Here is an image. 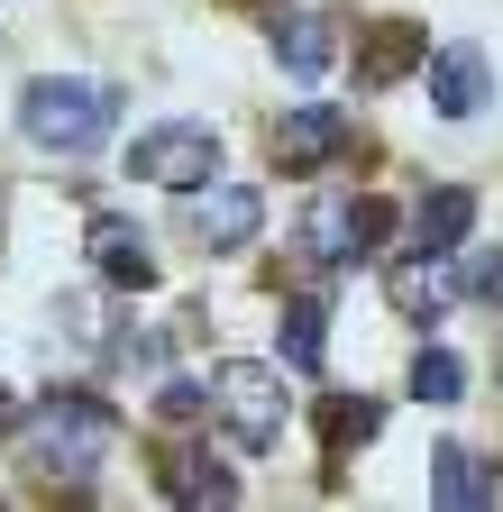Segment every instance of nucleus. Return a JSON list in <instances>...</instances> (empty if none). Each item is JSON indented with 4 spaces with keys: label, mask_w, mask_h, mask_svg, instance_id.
Here are the masks:
<instances>
[{
    "label": "nucleus",
    "mask_w": 503,
    "mask_h": 512,
    "mask_svg": "<svg viewBox=\"0 0 503 512\" xmlns=\"http://www.w3.org/2000/svg\"><path fill=\"white\" fill-rule=\"evenodd\" d=\"M458 284H467V302H485V311H503V247H476L467 266H458Z\"/></svg>",
    "instance_id": "aec40b11"
},
{
    "label": "nucleus",
    "mask_w": 503,
    "mask_h": 512,
    "mask_svg": "<svg viewBox=\"0 0 503 512\" xmlns=\"http://www.w3.org/2000/svg\"><path fill=\"white\" fill-rule=\"evenodd\" d=\"M83 247H92V275H101L110 293H129V302H138V293H156V247H147V229H138V220L101 211Z\"/></svg>",
    "instance_id": "9d476101"
},
{
    "label": "nucleus",
    "mask_w": 503,
    "mask_h": 512,
    "mask_svg": "<svg viewBox=\"0 0 503 512\" xmlns=\"http://www.w3.org/2000/svg\"><path fill=\"white\" fill-rule=\"evenodd\" d=\"M19 421H28V403L10 394V384H0V430H19Z\"/></svg>",
    "instance_id": "412c9836"
},
{
    "label": "nucleus",
    "mask_w": 503,
    "mask_h": 512,
    "mask_svg": "<svg viewBox=\"0 0 503 512\" xmlns=\"http://www.w3.org/2000/svg\"><path fill=\"white\" fill-rule=\"evenodd\" d=\"M266 46H275V64L293 83H321L330 64H339V28L321 19V10H284V19H266Z\"/></svg>",
    "instance_id": "ddd939ff"
},
{
    "label": "nucleus",
    "mask_w": 503,
    "mask_h": 512,
    "mask_svg": "<svg viewBox=\"0 0 503 512\" xmlns=\"http://www.w3.org/2000/svg\"><path fill=\"white\" fill-rule=\"evenodd\" d=\"M156 494L183 503V512H229L238 503V476L211 458V448H165V458H156Z\"/></svg>",
    "instance_id": "9b49d317"
},
{
    "label": "nucleus",
    "mask_w": 503,
    "mask_h": 512,
    "mask_svg": "<svg viewBox=\"0 0 503 512\" xmlns=\"http://www.w3.org/2000/svg\"><path fill=\"white\" fill-rule=\"evenodd\" d=\"M348 138H357V119H348L339 101H302V110L275 119V165H284V174H321V165L348 156Z\"/></svg>",
    "instance_id": "423d86ee"
},
{
    "label": "nucleus",
    "mask_w": 503,
    "mask_h": 512,
    "mask_svg": "<svg viewBox=\"0 0 503 512\" xmlns=\"http://www.w3.org/2000/svg\"><path fill=\"white\" fill-rule=\"evenodd\" d=\"M311 430H321V458H357V448L385 430V403H375V394H348V384H330V394L311 403Z\"/></svg>",
    "instance_id": "2eb2a0df"
},
{
    "label": "nucleus",
    "mask_w": 503,
    "mask_h": 512,
    "mask_svg": "<svg viewBox=\"0 0 503 512\" xmlns=\"http://www.w3.org/2000/svg\"><path fill=\"white\" fill-rule=\"evenodd\" d=\"M211 421H220L229 448H247V458L284 448V421H293L284 357H220V366H211Z\"/></svg>",
    "instance_id": "7ed1b4c3"
},
{
    "label": "nucleus",
    "mask_w": 503,
    "mask_h": 512,
    "mask_svg": "<svg viewBox=\"0 0 503 512\" xmlns=\"http://www.w3.org/2000/svg\"><path fill=\"white\" fill-rule=\"evenodd\" d=\"M421 64H430V28L421 19H385V28L357 46V92H385V83L421 74Z\"/></svg>",
    "instance_id": "4468645a"
},
{
    "label": "nucleus",
    "mask_w": 503,
    "mask_h": 512,
    "mask_svg": "<svg viewBox=\"0 0 503 512\" xmlns=\"http://www.w3.org/2000/svg\"><path fill=\"white\" fill-rule=\"evenodd\" d=\"M193 238H202V256H238L247 238H266V192L257 183H202L193 192Z\"/></svg>",
    "instance_id": "6e6552de"
},
{
    "label": "nucleus",
    "mask_w": 503,
    "mask_h": 512,
    "mask_svg": "<svg viewBox=\"0 0 503 512\" xmlns=\"http://www.w3.org/2000/svg\"><path fill=\"white\" fill-rule=\"evenodd\" d=\"M503 494V467L485 458V448L449 439V448H430V503H449V512H485Z\"/></svg>",
    "instance_id": "f8f14e48"
},
{
    "label": "nucleus",
    "mask_w": 503,
    "mask_h": 512,
    "mask_svg": "<svg viewBox=\"0 0 503 512\" xmlns=\"http://www.w3.org/2000/svg\"><path fill=\"white\" fill-rule=\"evenodd\" d=\"M275 357H284L293 375H321V366H330V302H321V293H293V302L275 311Z\"/></svg>",
    "instance_id": "dca6fc26"
},
{
    "label": "nucleus",
    "mask_w": 503,
    "mask_h": 512,
    "mask_svg": "<svg viewBox=\"0 0 503 512\" xmlns=\"http://www.w3.org/2000/svg\"><path fill=\"white\" fill-rule=\"evenodd\" d=\"M385 302H394L403 320H421V330H430L439 311H458V302H467V284H458V256H439V247L394 256V266H385Z\"/></svg>",
    "instance_id": "0eeeda50"
},
{
    "label": "nucleus",
    "mask_w": 503,
    "mask_h": 512,
    "mask_svg": "<svg viewBox=\"0 0 503 512\" xmlns=\"http://www.w3.org/2000/svg\"><path fill=\"white\" fill-rule=\"evenodd\" d=\"M403 384H412V403H439V412H449V403H467V357L430 339V348L412 357V375H403Z\"/></svg>",
    "instance_id": "a211bd4d"
},
{
    "label": "nucleus",
    "mask_w": 503,
    "mask_h": 512,
    "mask_svg": "<svg viewBox=\"0 0 503 512\" xmlns=\"http://www.w3.org/2000/svg\"><path fill=\"white\" fill-rule=\"evenodd\" d=\"M110 448H119V412L101 394H83V384H55V394L28 403V421H19V458H28L37 485H74L83 494L110 467Z\"/></svg>",
    "instance_id": "f257e3e1"
},
{
    "label": "nucleus",
    "mask_w": 503,
    "mask_h": 512,
    "mask_svg": "<svg viewBox=\"0 0 503 512\" xmlns=\"http://www.w3.org/2000/svg\"><path fill=\"white\" fill-rule=\"evenodd\" d=\"M385 238H394V202L385 192H321V202L302 211V256L321 275H348V266H366V256H385Z\"/></svg>",
    "instance_id": "20e7f679"
},
{
    "label": "nucleus",
    "mask_w": 503,
    "mask_h": 512,
    "mask_svg": "<svg viewBox=\"0 0 503 512\" xmlns=\"http://www.w3.org/2000/svg\"><path fill=\"white\" fill-rule=\"evenodd\" d=\"M156 421H165V430L211 421V375H156Z\"/></svg>",
    "instance_id": "6ab92c4d"
},
{
    "label": "nucleus",
    "mask_w": 503,
    "mask_h": 512,
    "mask_svg": "<svg viewBox=\"0 0 503 512\" xmlns=\"http://www.w3.org/2000/svg\"><path fill=\"white\" fill-rule=\"evenodd\" d=\"M19 138L37 147V156H101L110 138H119V83H101V74H37V83H19Z\"/></svg>",
    "instance_id": "f03ea898"
},
{
    "label": "nucleus",
    "mask_w": 503,
    "mask_h": 512,
    "mask_svg": "<svg viewBox=\"0 0 503 512\" xmlns=\"http://www.w3.org/2000/svg\"><path fill=\"white\" fill-rule=\"evenodd\" d=\"M467 229H476V192H467V183H439V192H421V211H412V247L458 256V247H467Z\"/></svg>",
    "instance_id": "f3484780"
},
{
    "label": "nucleus",
    "mask_w": 503,
    "mask_h": 512,
    "mask_svg": "<svg viewBox=\"0 0 503 512\" xmlns=\"http://www.w3.org/2000/svg\"><path fill=\"white\" fill-rule=\"evenodd\" d=\"M421 92H430L439 119H476V110L494 101V64H485V46H430Z\"/></svg>",
    "instance_id": "1a4fd4ad"
},
{
    "label": "nucleus",
    "mask_w": 503,
    "mask_h": 512,
    "mask_svg": "<svg viewBox=\"0 0 503 512\" xmlns=\"http://www.w3.org/2000/svg\"><path fill=\"white\" fill-rule=\"evenodd\" d=\"M129 174L193 202L202 183H220V128L211 119H156V128H138V138H129Z\"/></svg>",
    "instance_id": "39448f33"
}]
</instances>
